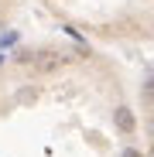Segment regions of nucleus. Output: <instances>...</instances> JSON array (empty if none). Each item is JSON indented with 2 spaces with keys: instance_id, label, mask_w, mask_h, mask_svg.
<instances>
[{
  "instance_id": "nucleus-1",
  "label": "nucleus",
  "mask_w": 154,
  "mask_h": 157,
  "mask_svg": "<svg viewBox=\"0 0 154 157\" xmlns=\"http://www.w3.org/2000/svg\"><path fill=\"white\" fill-rule=\"evenodd\" d=\"M113 123H116V130H120V133H134V126H137L134 113L127 109V106H120V109L113 113Z\"/></svg>"
},
{
  "instance_id": "nucleus-3",
  "label": "nucleus",
  "mask_w": 154,
  "mask_h": 157,
  "mask_svg": "<svg viewBox=\"0 0 154 157\" xmlns=\"http://www.w3.org/2000/svg\"><path fill=\"white\" fill-rule=\"evenodd\" d=\"M120 157H140V150H134V147H127V150H120Z\"/></svg>"
},
{
  "instance_id": "nucleus-2",
  "label": "nucleus",
  "mask_w": 154,
  "mask_h": 157,
  "mask_svg": "<svg viewBox=\"0 0 154 157\" xmlns=\"http://www.w3.org/2000/svg\"><path fill=\"white\" fill-rule=\"evenodd\" d=\"M62 62H65L62 55H55V51H48V55H45V58L38 62V72H55V68H58Z\"/></svg>"
}]
</instances>
